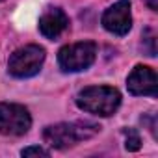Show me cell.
<instances>
[{
  "mask_svg": "<svg viewBox=\"0 0 158 158\" xmlns=\"http://www.w3.org/2000/svg\"><path fill=\"white\" fill-rule=\"evenodd\" d=\"M101 127L91 121H74V123H58V125H48L43 130V141L50 145L52 149H69L76 145L82 139L93 138Z\"/></svg>",
  "mask_w": 158,
  "mask_h": 158,
  "instance_id": "obj_1",
  "label": "cell"
},
{
  "mask_svg": "<svg viewBox=\"0 0 158 158\" xmlns=\"http://www.w3.org/2000/svg\"><path fill=\"white\" fill-rule=\"evenodd\" d=\"M121 104V93L112 86H89L76 95V106L101 117H110Z\"/></svg>",
  "mask_w": 158,
  "mask_h": 158,
  "instance_id": "obj_2",
  "label": "cell"
},
{
  "mask_svg": "<svg viewBox=\"0 0 158 158\" xmlns=\"http://www.w3.org/2000/svg\"><path fill=\"white\" fill-rule=\"evenodd\" d=\"M97 45L93 41H80L65 45L58 52V63L65 73H80L95 63Z\"/></svg>",
  "mask_w": 158,
  "mask_h": 158,
  "instance_id": "obj_3",
  "label": "cell"
},
{
  "mask_svg": "<svg viewBox=\"0 0 158 158\" xmlns=\"http://www.w3.org/2000/svg\"><path fill=\"white\" fill-rule=\"evenodd\" d=\"M45 63V48L39 45H26L17 48L8 61V71L15 78L35 76Z\"/></svg>",
  "mask_w": 158,
  "mask_h": 158,
  "instance_id": "obj_4",
  "label": "cell"
},
{
  "mask_svg": "<svg viewBox=\"0 0 158 158\" xmlns=\"http://www.w3.org/2000/svg\"><path fill=\"white\" fill-rule=\"evenodd\" d=\"M32 127L30 112L15 102H0V134L24 136Z\"/></svg>",
  "mask_w": 158,
  "mask_h": 158,
  "instance_id": "obj_5",
  "label": "cell"
},
{
  "mask_svg": "<svg viewBox=\"0 0 158 158\" xmlns=\"http://www.w3.org/2000/svg\"><path fill=\"white\" fill-rule=\"evenodd\" d=\"M102 26L114 35H127L132 28V13H130V0H119L110 6L101 19Z\"/></svg>",
  "mask_w": 158,
  "mask_h": 158,
  "instance_id": "obj_6",
  "label": "cell"
},
{
  "mask_svg": "<svg viewBox=\"0 0 158 158\" xmlns=\"http://www.w3.org/2000/svg\"><path fill=\"white\" fill-rule=\"evenodd\" d=\"M127 88L132 95L156 97L158 95V76L154 69L147 65H136L127 78Z\"/></svg>",
  "mask_w": 158,
  "mask_h": 158,
  "instance_id": "obj_7",
  "label": "cell"
},
{
  "mask_svg": "<svg viewBox=\"0 0 158 158\" xmlns=\"http://www.w3.org/2000/svg\"><path fill=\"white\" fill-rule=\"evenodd\" d=\"M69 28V17L60 8H48L39 17V32L47 39H58Z\"/></svg>",
  "mask_w": 158,
  "mask_h": 158,
  "instance_id": "obj_8",
  "label": "cell"
},
{
  "mask_svg": "<svg viewBox=\"0 0 158 158\" xmlns=\"http://www.w3.org/2000/svg\"><path fill=\"white\" fill-rule=\"evenodd\" d=\"M141 43H143V52L147 56H156V35H154V30L151 28H145L143 34H141Z\"/></svg>",
  "mask_w": 158,
  "mask_h": 158,
  "instance_id": "obj_9",
  "label": "cell"
},
{
  "mask_svg": "<svg viewBox=\"0 0 158 158\" xmlns=\"http://www.w3.org/2000/svg\"><path fill=\"white\" fill-rule=\"evenodd\" d=\"M125 147H127V151H130V152H136V151H139V147H141V138H139V134L136 132V128H125Z\"/></svg>",
  "mask_w": 158,
  "mask_h": 158,
  "instance_id": "obj_10",
  "label": "cell"
},
{
  "mask_svg": "<svg viewBox=\"0 0 158 158\" xmlns=\"http://www.w3.org/2000/svg\"><path fill=\"white\" fill-rule=\"evenodd\" d=\"M21 154H23V156H43V158H47L50 152H48L47 149L39 147V145H32V147L23 149V152H21Z\"/></svg>",
  "mask_w": 158,
  "mask_h": 158,
  "instance_id": "obj_11",
  "label": "cell"
},
{
  "mask_svg": "<svg viewBox=\"0 0 158 158\" xmlns=\"http://www.w3.org/2000/svg\"><path fill=\"white\" fill-rule=\"evenodd\" d=\"M145 4H147L152 11H156V10H158V2H156V0H145Z\"/></svg>",
  "mask_w": 158,
  "mask_h": 158,
  "instance_id": "obj_12",
  "label": "cell"
},
{
  "mask_svg": "<svg viewBox=\"0 0 158 158\" xmlns=\"http://www.w3.org/2000/svg\"><path fill=\"white\" fill-rule=\"evenodd\" d=\"M0 2H2V0H0Z\"/></svg>",
  "mask_w": 158,
  "mask_h": 158,
  "instance_id": "obj_13",
  "label": "cell"
}]
</instances>
